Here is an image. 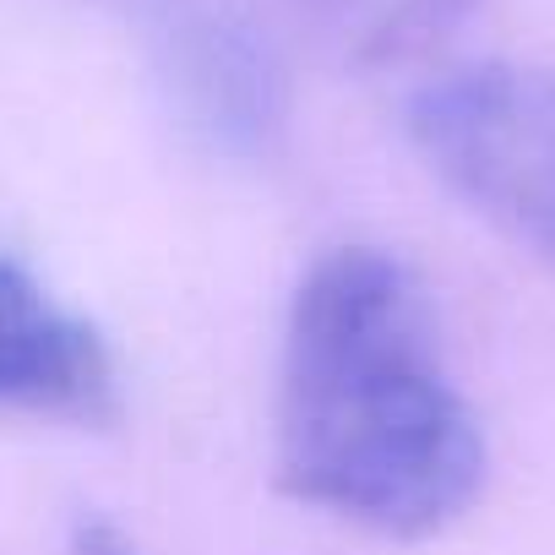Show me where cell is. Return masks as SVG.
<instances>
[{"label":"cell","instance_id":"1","mask_svg":"<svg viewBox=\"0 0 555 555\" xmlns=\"http://www.w3.org/2000/svg\"><path fill=\"white\" fill-rule=\"evenodd\" d=\"M485 430L441 365L414 272L327 250L295 289L278 376V479L387 539H430L485 490Z\"/></svg>","mask_w":555,"mask_h":555},{"label":"cell","instance_id":"2","mask_svg":"<svg viewBox=\"0 0 555 555\" xmlns=\"http://www.w3.org/2000/svg\"><path fill=\"white\" fill-rule=\"evenodd\" d=\"M420 158L506 240L555 267V66H463L409 99Z\"/></svg>","mask_w":555,"mask_h":555},{"label":"cell","instance_id":"3","mask_svg":"<svg viewBox=\"0 0 555 555\" xmlns=\"http://www.w3.org/2000/svg\"><path fill=\"white\" fill-rule=\"evenodd\" d=\"M158 77L175 115L223 158H267L289 131L284 50L240 7L164 0Z\"/></svg>","mask_w":555,"mask_h":555},{"label":"cell","instance_id":"4","mask_svg":"<svg viewBox=\"0 0 555 555\" xmlns=\"http://www.w3.org/2000/svg\"><path fill=\"white\" fill-rule=\"evenodd\" d=\"M0 409L72 425H109L120 414V365L104 333L7 256H0Z\"/></svg>","mask_w":555,"mask_h":555},{"label":"cell","instance_id":"5","mask_svg":"<svg viewBox=\"0 0 555 555\" xmlns=\"http://www.w3.org/2000/svg\"><path fill=\"white\" fill-rule=\"evenodd\" d=\"M485 0H289V12L349 50L360 66H403L447 44Z\"/></svg>","mask_w":555,"mask_h":555},{"label":"cell","instance_id":"6","mask_svg":"<svg viewBox=\"0 0 555 555\" xmlns=\"http://www.w3.org/2000/svg\"><path fill=\"white\" fill-rule=\"evenodd\" d=\"M72 555H137V550H131L109 522H82V533H77Z\"/></svg>","mask_w":555,"mask_h":555}]
</instances>
